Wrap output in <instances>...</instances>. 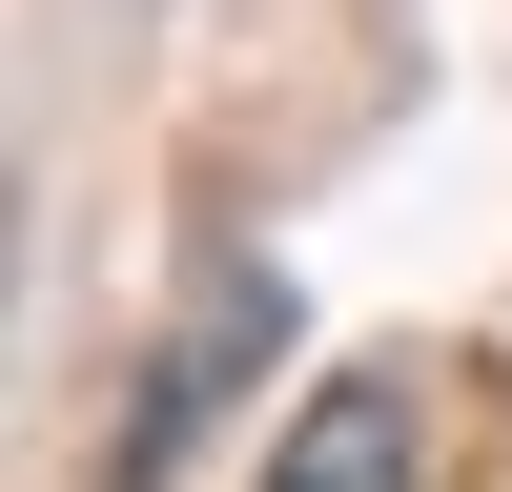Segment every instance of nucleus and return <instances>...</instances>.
<instances>
[{
    "label": "nucleus",
    "instance_id": "obj_1",
    "mask_svg": "<svg viewBox=\"0 0 512 492\" xmlns=\"http://www.w3.org/2000/svg\"><path fill=\"white\" fill-rule=\"evenodd\" d=\"M267 349H287V267H205V308L144 349V410H123L103 492H164L205 431H226V390H267Z\"/></svg>",
    "mask_w": 512,
    "mask_h": 492
},
{
    "label": "nucleus",
    "instance_id": "obj_2",
    "mask_svg": "<svg viewBox=\"0 0 512 492\" xmlns=\"http://www.w3.org/2000/svg\"><path fill=\"white\" fill-rule=\"evenodd\" d=\"M410 472H431V431H410L390 369H328V390L267 431V492H410Z\"/></svg>",
    "mask_w": 512,
    "mask_h": 492
}]
</instances>
